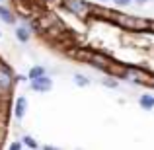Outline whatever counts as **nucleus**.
I'll return each mask as SVG.
<instances>
[{
	"label": "nucleus",
	"mask_w": 154,
	"mask_h": 150,
	"mask_svg": "<svg viewBox=\"0 0 154 150\" xmlns=\"http://www.w3.org/2000/svg\"><path fill=\"white\" fill-rule=\"evenodd\" d=\"M63 4H64V8H66L68 12H72L74 16H82L90 10V6H88L86 2H82V0H63Z\"/></svg>",
	"instance_id": "nucleus-1"
},
{
	"label": "nucleus",
	"mask_w": 154,
	"mask_h": 150,
	"mask_svg": "<svg viewBox=\"0 0 154 150\" xmlns=\"http://www.w3.org/2000/svg\"><path fill=\"white\" fill-rule=\"evenodd\" d=\"M31 88H33L35 92H49L53 88V80L47 74H43V76H39V78L31 80Z\"/></svg>",
	"instance_id": "nucleus-2"
},
{
	"label": "nucleus",
	"mask_w": 154,
	"mask_h": 150,
	"mask_svg": "<svg viewBox=\"0 0 154 150\" xmlns=\"http://www.w3.org/2000/svg\"><path fill=\"white\" fill-rule=\"evenodd\" d=\"M12 82H14V78H12L10 70L4 68V66H0V88H2V90H10Z\"/></svg>",
	"instance_id": "nucleus-3"
},
{
	"label": "nucleus",
	"mask_w": 154,
	"mask_h": 150,
	"mask_svg": "<svg viewBox=\"0 0 154 150\" xmlns=\"http://www.w3.org/2000/svg\"><path fill=\"white\" fill-rule=\"evenodd\" d=\"M27 111V99L26 98H18L16 99V107H14V115L18 117V119H22L23 115H26Z\"/></svg>",
	"instance_id": "nucleus-4"
},
{
	"label": "nucleus",
	"mask_w": 154,
	"mask_h": 150,
	"mask_svg": "<svg viewBox=\"0 0 154 150\" xmlns=\"http://www.w3.org/2000/svg\"><path fill=\"white\" fill-rule=\"evenodd\" d=\"M139 105L143 109H146V111H150V109L154 107V96L152 94H143L139 98Z\"/></svg>",
	"instance_id": "nucleus-5"
},
{
	"label": "nucleus",
	"mask_w": 154,
	"mask_h": 150,
	"mask_svg": "<svg viewBox=\"0 0 154 150\" xmlns=\"http://www.w3.org/2000/svg\"><path fill=\"white\" fill-rule=\"evenodd\" d=\"M0 20H2V22H6V23H14L16 22L14 14H12L8 8H4V6H0Z\"/></svg>",
	"instance_id": "nucleus-6"
},
{
	"label": "nucleus",
	"mask_w": 154,
	"mask_h": 150,
	"mask_svg": "<svg viewBox=\"0 0 154 150\" xmlns=\"http://www.w3.org/2000/svg\"><path fill=\"white\" fill-rule=\"evenodd\" d=\"M16 37L22 43H27L29 41V31H27V27H18V29H16Z\"/></svg>",
	"instance_id": "nucleus-7"
},
{
	"label": "nucleus",
	"mask_w": 154,
	"mask_h": 150,
	"mask_svg": "<svg viewBox=\"0 0 154 150\" xmlns=\"http://www.w3.org/2000/svg\"><path fill=\"white\" fill-rule=\"evenodd\" d=\"M43 74H45V68H43V66H33L29 70V80L39 78V76H43Z\"/></svg>",
	"instance_id": "nucleus-8"
},
{
	"label": "nucleus",
	"mask_w": 154,
	"mask_h": 150,
	"mask_svg": "<svg viewBox=\"0 0 154 150\" xmlns=\"http://www.w3.org/2000/svg\"><path fill=\"white\" fill-rule=\"evenodd\" d=\"M74 84H76V86H90V80H88L86 78V76H82V74H76L74 76Z\"/></svg>",
	"instance_id": "nucleus-9"
},
{
	"label": "nucleus",
	"mask_w": 154,
	"mask_h": 150,
	"mask_svg": "<svg viewBox=\"0 0 154 150\" xmlns=\"http://www.w3.org/2000/svg\"><path fill=\"white\" fill-rule=\"evenodd\" d=\"M23 144H26V146H29V148H37L39 146V144H37V140H35V139H31V136H23Z\"/></svg>",
	"instance_id": "nucleus-10"
},
{
	"label": "nucleus",
	"mask_w": 154,
	"mask_h": 150,
	"mask_svg": "<svg viewBox=\"0 0 154 150\" xmlns=\"http://www.w3.org/2000/svg\"><path fill=\"white\" fill-rule=\"evenodd\" d=\"M115 6H119V8H127V6H131L133 4V0H111Z\"/></svg>",
	"instance_id": "nucleus-11"
},
{
	"label": "nucleus",
	"mask_w": 154,
	"mask_h": 150,
	"mask_svg": "<svg viewBox=\"0 0 154 150\" xmlns=\"http://www.w3.org/2000/svg\"><path fill=\"white\" fill-rule=\"evenodd\" d=\"M103 86H107V88H115V86H117V82H113V80H103Z\"/></svg>",
	"instance_id": "nucleus-12"
},
{
	"label": "nucleus",
	"mask_w": 154,
	"mask_h": 150,
	"mask_svg": "<svg viewBox=\"0 0 154 150\" xmlns=\"http://www.w3.org/2000/svg\"><path fill=\"white\" fill-rule=\"evenodd\" d=\"M10 148H12V150H18V148H22V142H12V144H10Z\"/></svg>",
	"instance_id": "nucleus-13"
},
{
	"label": "nucleus",
	"mask_w": 154,
	"mask_h": 150,
	"mask_svg": "<svg viewBox=\"0 0 154 150\" xmlns=\"http://www.w3.org/2000/svg\"><path fill=\"white\" fill-rule=\"evenodd\" d=\"M137 2H139V4H146V0H137Z\"/></svg>",
	"instance_id": "nucleus-14"
},
{
	"label": "nucleus",
	"mask_w": 154,
	"mask_h": 150,
	"mask_svg": "<svg viewBox=\"0 0 154 150\" xmlns=\"http://www.w3.org/2000/svg\"><path fill=\"white\" fill-rule=\"evenodd\" d=\"M100 2H111V0H100Z\"/></svg>",
	"instance_id": "nucleus-15"
},
{
	"label": "nucleus",
	"mask_w": 154,
	"mask_h": 150,
	"mask_svg": "<svg viewBox=\"0 0 154 150\" xmlns=\"http://www.w3.org/2000/svg\"><path fill=\"white\" fill-rule=\"evenodd\" d=\"M152 82H154V78H152Z\"/></svg>",
	"instance_id": "nucleus-16"
},
{
	"label": "nucleus",
	"mask_w": 154,
	"mask_h": 150,
	"mask_svg": "<svg viewBox=\"0 0 154 150\" xmlns=\"http://www.w3.org/2000/svg\"><path fill=\"white\" fill-rule=\"evenodd\" d=\"M0 2H2V0H0Z\"/></svg>",
	"instance_id": "nucleus-17"
}]
</instances>
